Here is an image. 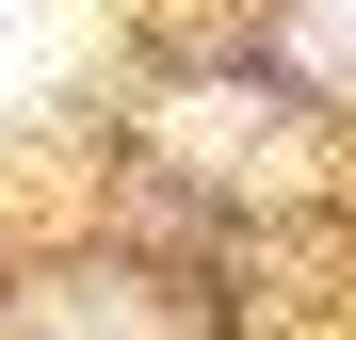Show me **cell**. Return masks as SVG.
<instances>
[{
  "label": "cell",
  "mask_w": 356,
  "mask_h": 340,
  "mask_svg": "<svg viewBox=\"0 0 356 340\" xmlns=\"http://www.w3.org/2000/svg\"><path fill=\"white\" fill-rule=\"evenodd\" d=\"M81 49V0H0V113L49 97V65Z\"/></svg>",
  "instance_id": "cell-1"
},
{
  "label": "cell",
  "mask_w": 356,
  "mask_h": 340,
  "mask_svg": "<svg viewBox=\"0 0 356 340\" xmlns=\"http://www.w3.org/2000/svg\"><path fill=\"white\" fill-rule=\"evenodd\" d=\"M291 49H308V65H340V81H356V0H308V33H291Z\"/></svg>",
  "instance_id": "cell-2"
}]
</instances>
